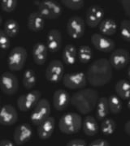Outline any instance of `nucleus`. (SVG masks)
<instances>
[{
	"label": "nucleus",
	"mask_w": 130,
	"mask_h": 146,
	"mask_svg": "<svg viewBox=\"0 0 130 146\" xmlns=\"http://www.w3.org/2000/svg\"><path fill=\"white\" fill-rule=\"evenodd\" d=\"M85 75L87 82L91 86L103 87L112 80L113 68L108 59L99 58L89 65Z\"/></svg>",
	"instance_id": "obj_1"
},
{
	"label": "nucleus",
	"mask_w": 130,
	"mask_h": 146,
	"mask_svg": "<svg viewBox=\"0 0 130 146\" xmlns=\"http://www.w3.org/2000/svg\"><path fill=\"white\" fill-rule=\"evenodd\" d=\"M99 99V92L96 89L88 88L80 89L73 94L70 103L80 114L88 115L95 109Z\"/></svg>",
	"instance_id": "obj_2"
},
{
	"label": "nucleus",
	"mask_w": 130,
	"mask_h": 146,
	"mask_svg": "<svg viewBox=\"0 0 130 146\" xmlns=\"http://www.w3.org/2000/svg\"><path fill=\"white\" fill-rule=\"evenodd\" d=\"M82 127L81 116L74 112H68L64 114L59 121V129L66 135L77 134Z\"/></svg>",
	"instance_id": "obj_3"
},
{
	"label": "nucleus",
	"mask_w": 130,
	"mask_h": 146,
	"mask_svg": "<svg viewBox=\"0 0 130 146\" xmlns=\"http://www.w3.org/2000/svg\"><path fill=\"white\" fill-rule=\"evenodd\" d=\"M34 4L37 7V11L45 20H55L62 15L61 4L54 0L35 1Z\"/></svg>",
	"instance_id": "obj_4"
},
{
	"label": "nucleus",
	"mask_w": 130,
	"mask_h": 146,
	"mask_svg": "<svg viewBox=\"0 0 130 146\" xmlns=\"http://www.w3.org/2000/svg\"><path fill=\"white\" fill-rule=\"evenodd\" d=\"M28 53L25 47H14L7 58V66L11 72H19L25 65Z\"/></svg>",
	"instance_id": "obj_5"
},
{
	"label": "nucleus",
	"mask_w": 130,
	"mask_h": 146,
	"mask_svg": "<svg viewBox=\"0 0 130 146\" xmlns=\"http://www.w3.org/2000/svg\"><path fill=\"white\" fill-rule=\"evenodd\" d=\"M51 107L49 101L46 98H41L37 105L33 107L30 115L32 123L35 126H39L42 122L50 117Z\"/></svg>",
	"instance_id": "obj_6"
},
{
	"label": "nucleus",
	"mask_w": 130,
	"mask_h": 146,
	"mask_svg": "<svg viewBox=\"0 0 130 146\" xmlns=\"http://www.w3.org/2000/svg\"><path fill=\"white\" fill-rule=\"evenodd\" d=\"M42 94L39 90H31L27 94L21 95L16 102V105L18 109L22 112H27L30 110L33 109V107L41 99Z\"/></svg>",
	"instance_id": "obj_7"
},
{
	"label": "nucleus",
	"mask_w": 130,
	"mask_h": 146,
	"mask_svg": "<svg viewBox=\"0 0 130 146\" xmlns=\"http://www.w3.org/2000/svg\"><path fill=\"white\" fill-rule=\"evenodd\" d=\"M0 89L6 95L11 96L19 89V80L11 72H5L0 76Z\"/></svg>",
	"instance_id": "obj_8"
},
{
	"label": "nucleus",
	"mask_w": 130,
	"mask_h": 146,
	"mask_svg": "<svg viewBox=\"0 0 130 146\" xmlns=\"http://www.w3.org/2000/svg\"><path fill=\"white\" fill-rule=\"evenodd\" d=\"M66 29L68 36L74 40H77L81 38L85 34V22L81 16H71L68 19Z\"/></svg>",
	"instance_id": "obj_9"
},
{
	"label": "nucleus",
	"mask_w": 130,
	"mask_h": 146,
	"mask_svg": "<svg viewBox=\"0 0 130 146\" xmlns=\"http://www.w3.org/2000/svg\"><path fill=\"white\" fill-rule=\"evenodd\" d=\"M63 85L69 89H82L87 85L86 75L82 72L64 74L63 77Z\"/></svg>",
	"instance_id": "obj_10"
},
{
	"label": "nucleus",
	"mask_w": 130,
	"mask_h": 146,
	"mask_svg": "<svg viewBox=\"0 0 130 146\" xmlns=\"http://www.w3.org/2000/svg\"><path fill=\"white\" fill-rule=\"evenodd\" d=\"M64 76V66L60 60L54 59L48 64L45 76L49 82L57 84L60 82Z\"/></svg>",
	"instance_id": "obj_11"
},
{
	"label": "nucleus",
	"mask_w": 130,
	"mask_h": 146,
	"mask_svg": "<svg viewBox=\"0 0 130 146\" xmlns=\"http://www.w3.org/2000/svg\"><path fill=\"white\" fill-rule=\"evenodd\" d=\"M108 60L112 68L115 70H122L130 63V54L123 48L115 49L111 54Z\"/></svg>",
	"instance_id": "obj_12"
},
{
	"label": "nucleus",
	"mask_w": 130,
	"mask_h": 146,
	"mask_svg": "<svg viewBox=\"0 0 130 146\" xmlns=\"http://www.w3.org/2000/svg\"><path fill=\"white\" fill-rule=\"evenodd\" d=\"M105 16V11L99 5H92L85 12V24L89 28L94 29L99 25Z\"/></svg>",
	"instance_id": "obj_13"
},
{
	"label": "nucleus",
	"mask_w": 130,
	"mask_h": 146,
	"mask_svg": "<svg viewBox=\"0 0 130 146\" xmlns=\"http://www.w3.org/2000/svg\"><path fill=\"white\" fill-rule=\"evenodd\" d=\"M91 43L96 50L103 53H111L115 48L114 41L101 33H94L91 36Z\"/></svg>",
	"instance_id": "obj_14"
},
{
	"label": "nucleus",
	"mask_w": 130,
	"mask_h": 146,
	"mask_svg": "<svg viewBox=\"0 0 130 146\" xmlns=\"http://www.w3.org/2000/svg\"><path fill=\"white\" fill-rule=\"evenodd\" d=\"M33 136V128L29 123H21L14 130L13 140L15 145L18 146L23 145L31 140Z\"/></svg>",
	"instance_id": "obj_15"
},
{
	"label": "nucleus",
	"mask_w": 130,
	"mask_h": 146,
	"mask_svg": "<svg viewBox=\"0 0 130 146\" xmlns=\"http://www.w3.org/2000/svg\"><path fill=\"white\" fill-rule=\"evenodd\" d=\"M18 120L16 109L10 104L3 106L0 109V124L3 126L14 125Z\"/></svg>",
	"instance_id": "obj_16"
},
{
	"label": "nucleus",
	"mask_w": 130,
	"mask_h": 146,
	"mask_svg": "<svg viewBox=\"0 0 130 146\" xmlns=\"http://www.w3.org/2000/svg\"><path fill=\"white\" fill-rule=\"evenodd\" d=\"M48 51L58 52L62 46V34L59 29H52L48 32L47 36V44Z\"/></svg>",
	"instance_id": "obj_17"
},
{
	"label": "nucleus",
	"mask_w": 130,
	"mask_h": 146,
	"mask_svg": "<svg viewBox=\"0 0 130 146\" xmlns=\"http://www.w3.org/2000/svg\"><path fill=\"white\" fill-rule=\"evenodd\" d=\"M71 96L64 89H57L53 94V106L59 111L65 110L68 107Z\"/></svg>",
	"instance_id": "obj_18"
},
{
	"label": "nucleus",
	"mask_w": 130,
	"mask_h": 146,
	"mask_svg": "<svg viewBox=\"0 0 130 146\" xmlns=\"http://www.w3.org/2000/svg\"><path fill=\"white\" fill-rule=\"evenodd\" d=\"M55 129V119L54 117L50 116L48 119L37 126V136L42 141H47L51 138Z\"/></svg>",
	"instance_id": "obj_19"
},
{
	"label": "nucleus",
	"mask_w": 130,
	"mask_h": 146,
	"mask_svg": "<svg viewBox=\"0 0 130 146\" xmlns=\"http://www.w3.org/2000/svg\"><path fill=\"white\" fill-rule=\"evenodd\" d=\"M27 27L30 31L33 33L41 32L45 27V19L40 15L37 11H33L28 16Z\"/></svg>",
	"instance_id": "obj_20"
},
{
	"label": "nucleus",
	"mask_w": 130,
	"mask_h": 146,
	"mask_svg": "<svg viewBox=\"0 0 130 146\" xmlns=\"http://www.w3.org/2000/svg\"><path fill=\"white\" fill-rule=\"evenodd\" d=\"M47 53L48 50L46 44L41 42H37L33 47L32 51V55L34 63L39 66L45 64L47 59Z\"/></svg>",
	"instance_id": "obj_21"
},
{
	"label": "nucleus",
	"mask_w": 130,
	"mask_h": 146,
	"mask_svg": "<svg viewBox=\"0 0 130 146\" xmlns=\"http://www.w3.org/2000/svg\"><path fill=\"white\" fill-rule=\"evenodd\" d=\"M84 133L88 136H94L98 134L99 126L98 120L92 115H87L82 119V127Z\"/></svg>",
	"instance_id": "obj_22"
},
{
	"label": "nucleus",
	"mask_w": 130,
	"mask_h": 146,
	"mask_svg": "<svg viewBox=\"0 0 130 146\" xmlns=\"http://www.w3.org/2000/svg\"><path fill=\"white\" fill-rule=\"evenodd\" d=\"M99 29L102 35L106 36H109L114 35L117 31V23L113 19L106 18L99 24Z\"/></svg>",
	"instance_id": "obj_23"
},
{
	"label": "nucleus",
	"mask_w": 130,
	"mask_h": 146,
	"mask_svg": "<svg viewBox=\"0 0 130 146\" xmlns=\"http://www.w3.org/2000/svg\"><path fill=\"white\" fill-rule=\"evenodd\" d=\"M115 94L121 100L128 101L130 98V82L126 80H120L115 85Z\"/></svg>",
	"instance_id": "obj_24"
},
{
	"label": "nucleus",
	"mask_w": 130,
	"mask_h": 146,
	"mask_svg": "<svg viewBox=\"0 0 130 146\" xmlns=\"http://www.w3.org/2000/svg\"><path fill=\"white\" fill-rule=\"evenodd\" d=\"M63 62L67 65H73L77 58V49L73 44H68L62 53Z\"/></svg>",
	"instance_id": "obj_25"
},
{
	"label": "nucleus",
	"mask_w": 130,
	"mask_h": 146,
	"mask_svg": "<svg viewBox=\"0 0 130 146\" xmlns=\"http://www.w3.org/2000/svg\"><path fill=\"white\" fill-rule=\"evenodd\" d=\"M95 109H96V114H95L96 119L103 121L104 119H106L107 115L110 114L107 98H105V97L99 98Z\"/></svg>",
	"instance_id": "obj_26"
},
{
	"label": "nucleus",
	"mask_w": 130,
	"mask_h": 146,
	"mask_svg": "<svg viewBox=\"0 0 130 146\" xmlns=\"http://www.w3.org/2000/svg\"><path fill=\"white\" fill-rule=\"evenodd\" d=\"M37 83V76L35 72L29 68L24 72L22 77V84L27 90H31L35 87Z\"/></svg>",
	"instance_id": "obj_27"
},
{
	"label": "nucleus",
	"mask_w": 130,
	"mask_h": 146,
	"mask_svg": "<svg viewBox=\"0 0 130 146\" xmlns=\"http://www.w3.org/2000/svg\"><path fill=\"white\" fill-rule=\"evenodd\" d=\"M107 101L110 113H111L112 115H119L123 109L122 100L116 94H111L107 98Z\"/></svg>",
	"instance_id": "obj_28"
},
{
	"label": "nucleus",
	"mask_w": 130,
	"mask_h": 146,
	"mask_svg": "<svg viewBox=\"0 0 130 146\" xmlns=\"http://www.w3.org/2000/svg\"><path fill=\"white\" fill-rule=\"evenodd\" d=\"M4 33L10 38L16 37L20 32V25L19 23L13 19L7 20L3 25V29Z\"/></svg>",
	"instance_id": "obj_29"
},
{
	"label": "nucleus",
	"mask_w": 130,
	"mask_h": 146,
	"mask_svg": "<svg viewBox=\"0 0 130 146\" xmlns=\"http://www.w3.org/2000/svg\"><path fill=\"white\" fill-rule=\"evenodd\" d=\"M92 58H93V51L92 49L89 46L83 45L78 48L77 58L80 63L86 64L91 61Z\"/></svg>",
	"instance_id": "obj_30"
},
{
	"label": "nucleus",
	"mask_w": 130,
	"mask_h": 146,
	"mask_svg": "<svg viewBox=\"0 0 130 146\" xmlns=\"http://www.w3.org/2000/svg\"><path fill=\"white\" fill-rule=\"evenodd\" d=\"M100 129L103 135L111 136L114 133L116 129V123L112 119L106 118L102 121L101 125H100Z\"/></svg>",
	"instance_id": "obj_31"
},
{
	"label": "nucleus",
	"mask_w": 130,
	"mask_h": 146,
	"mask_svg": "<svg viewBox=\"0 0 130 146\" xmlns=\"http://www.w3.org/2000/svg\"><path fill=\"white\" fill-rule=\"evenodd\" d=\"M120 33L122 39L130 43V21L124 20L121 21L120 25Z\"/></svg>",
	"instance_id": "obj_32"
},
{
	"label": "nucleus",
	"mask_w": 130,
	"mask_h": 146,
	"mask_svg": "<svg viewBox=\"0 0 130 146\" xmlns=\"http://www.w3.org/2000/svg\"><path fill=\"white\" fill-rule=\"evenodd\" d=\"M61 3L67 8L73 11L80 10L85 5V2L82 0H62Z\"/></svg>",
	"instance_id": "obj_33"
},
{
	"label": "nucleus",
	"mask_w": 130,
	"mask_h": 146,
	"mask_svg": "<svg viewBox=\"0 0 130 146\" xmlns=\"http://www.w3.org/2000/svg\"><path fill=\"white\" fill-rule=\"evenodd\" d=\"M18 2L16 0H3L1 1V9L4 12L11 13L16 10Z\"/></svg>",
	"instance_id": "obj_34"
},
{
	"label": "nucleus",
	"mask_w": 130,
	"mask_h": 146,
	"mask_svg": "<svg viewBox=\"0 0 130 146\" xmlns=\"http://www.w3.org/2000/svg\"><path fill=\"white\" fill-rule=\"evenodd\" d=\"M11 46L10 37L6 34L3 29H0V49L7 50Z\"/></svg>",
	"instance_id": "obj_35"
},
{
	"label": "nucleus",
	"mask_w": 130,
	"mask_h": 146,
	"mask_svg": "<svg viewBox=\"0 0 130 146\" xmlns=\"http://www.w3.org/2000/svg\"><path fill=\"white\" fill-rule=\"evenodd\" d=\"M66 146H88L86 141L83 139H73L67 143Z\"/></svg>",
	"instance_id": "obj_36"
},
{
	"label": "nucleus",
	"mask_w": 130,
	"mask_h": 146,
	"mask_svg": "<svg viewBox=\"0 0 130 146\" xmlns=\"http://www.w3.org/2000/svg\"><path fill=\"white\" fill-rule=\"evenodd\" d=\"M88 146H110V144L103 139H97L93 141Z\"/></svg>",
	"instance_id": "obj_37"
},
{
	"label": "nucleus",
	"mask_w": 130,
	"mask_h": 146,
	"mask_svg": "<svg viewBox=\"0 0 130 146\" xmlns=\"http://www.w3.org/2000/svg\"><path fill=\"white\" fill-rule=\"evenodd\" d=\"M120 3L124 8L125 15L130 17V0H122Z\"/></svg>",
	"instance_id": "obj_38"
},
{
	"label": "nucleus",
	"mask_w": 130,
	"mask_h": 146,
	"mask_svg": "<svg viewBox=\"0 0 130 146\" xmlns=\"http://www.w3.org/2000/svg\"><path fill=\"white\" fill-rule=\"evenodd\" d=\"M0 146H16L15 143L8 139H3L0 141Z\"/></svg>",
	"instance_id": "obj_39"
},
{
	"label": "nucleus",
	"mask_w": 130,
	"mask_h": 146,
	"mask_svg": "<svg viewBox=\"0 0 130 146\" xmlns=\"http://www.w3.org/2000/svg\"><path fill=\"white\" fill-rule=\"evenodd\" d=\"M124 129H125V133L128 135V136H130V119L128 120L126 123H125V127H124Z\"/></svg>",
	"instance_id": "obj_40"
},
{
	"label": "nucleus",
	"mask_w": 130,
	"mask_h": 146,
	"mask_svg": "<svg viewBox=\"0 0 130 146\" xmlns=\"http://www.w3.org/2000/svg\"><path fill=\"white\" fill-rule=\"evenodd\" d=\"M127 73H128V76L130 80V63L129 64V67H128V70H127Z\"/></svg>",
	"instance_id": "obj_41"
},
{
	"label": "nucleus",
	"mask_w": 130,
	"mask_h": 146,
	"mask_svg": "<svg viewBox=\"0 0 130 146\" xmlns=\"http://www.w3.org/2000/svg\"><path fill=\"white\" fill-rule=\"evenodd\" d=\"M127 107L130 110V98L128 100V102H127Z\"/></svg>",
	"instance_id": "obj_42"
},
{
	"label": "nucleus",
	"mask_w": 130,
	"mask_h": 146,
	"mask_svg": "<svg viewBox=\"0 0 130 146\" xmlns=\"http://www.w3.org/2000/svg\"><path fill=\"white\" fill-rule=\"evenodd\" d=\"M2 24H3V17L0 15V26L2 25Z\"/></svg>",
	"instance_id": "obj_43"
},
{
	"label": "nucleus",
	"mask_w": 130,
	"mask_h": 146,
	"mask_svg": "<svg viewBox=\"0 0 130 146\" xmlns=\"http://www.w3.org/2000/svg\"><path fill=\"white\" fill-rule=\"evenodd\" d=\"M1 107H2V106H1V102H0V109H1Z\"/></svg>",
	"instance_id": "obj_44"
},
{
	"label": "nucleus",
	"mask_w": 130,
	"mask_h": 146,
	"mask_svg": "<svg viewBox=\"0 0 130 146\" xmlns=\"http://www.w3.org/2000/svg\"><path fill=\"white\" fill-rule=\"evenodd\" d=\"M129 21H130V17H129Z\"/></svg>",
	"instance_id": "obj_45"
},
{
	"label": "nucleus",
	"mask_w": 130,
	"mask_h": 146,
	"mask_svg": "<svg viewBox=\"0 0 130 146\" xmlns=\"http://www.w3.org/2000/svg\"><path fill=\"white\" fill-rule=\"evenodd\" d=\"M129 146H130V143H129Z\"/></svg>",
	"instance_id": "obj_46"
}]
</instances>
